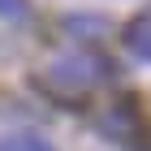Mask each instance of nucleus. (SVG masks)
Returning <instances> with one entry per match:
<instances>
[{
  "instance_id": "nucleus-3",
  "label": "nucleus",
  "mask_w": 151,
  "mask_h": 151,
  "mask_svg": "<svg viewBox=\"0 0 151 151\" xmlns=\"http://www.w3.org/2000/svg\"><path fill=\"white\" fill-rule=\"evenodd\" d=\"M65 30L78 35V39H95V35H104V30H108V22H104V17H95V13H69V17H65Z\"/></svg>"
},
{
  "instance_id": "nucleus-5",
  "label": "nucleus",
  "mask_w": 151,
  "mask_h": 151,
  "mask_svg": "<svg viewBox=\"0 0 151 151\" xmlns=\"http://www.w3.org/2000/svg\"><path fill=\"white\" fill-rule=\"evenodd\" d=\"M0 17L22 22V17H26V0H0Z\"/></svg>"
},
{
  "instance_id": "nucleus-4",
  "label": "nucleus",
  "mask_w": 151,
  "mask_h": 151,
  "mask_svg": "<svg viewBox=\"0 0 151 151\" xmlns=\"http://www.w3.org/2000/svg\"><path fill=\"white\" fill-rule=\"evenodd\" d=\"M0 151H52V142L39 134H13V138H0Z\"/></svg>"
},
{
  "instance_id": "nucleus-1",
  "label": "nucleus",
  "mask_w": 151,
  "mask_h": 151,
  "mask_svg": "<svg viewBox=\"0 0 151 151\" xmlns=\"http://www.w3.org/2000/svg\"><path fill=\"white\" fill-rule=\"evenodd\" d=\"M104 73H112V60H95V56H56L47 65V82L56 86H91Z\"/></svg>"
},
{
  "instance_id": "nucleus-2",
  "label": "nucleus",
  "mask_w": 151,
  "mask_h": 151,
  "mask_svg": "<svg viewBox=\"0 0 151 151\" xmlns=\"http://www.w3.org/2000/svg\"><path fill=\"white\" fill-rule=\"evenodd\" d=\"M121 39H125V47L134 52V56L151 60V17H134V22L121 30Z\"/></svg>"
}]
</instances>
